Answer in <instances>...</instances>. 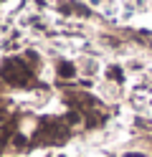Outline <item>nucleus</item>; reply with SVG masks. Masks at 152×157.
Here are the masks:
<instances>
[{
    "instance_id": "f03ea898",
    "label": "nucleus",
    "mask_w": 152,
    "mask_h": 157,
    "mask_svg": "<svg viewBox=\"0 0 152 157\" xmlns=\"http://www.w3.org/2000/svg\"><path fill=\"white\" fill-rule=\"evenodd\" d=\"M61 74H64V76H71V74H74V68H71V66H66V63H64V66H61Z\"/></svg>"
},
{
    "instance_id": "f257e3e1",
    "label": "nucleus",
    "mask_w": 152,
    "mask_h": 157,
    "mask_svg": "<svg viewBox=\"0 0 152 157\" xmlns=\"http://www.w3.org/2000/svg\"><path fill=\"white\" fill-rule=\"evenodd\" d=\"M28 76H30V71H28V66L20 61V58H10L3 66V78L10 81V84H25Z\"/></svg>"
}]
</instances>
